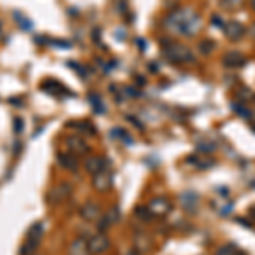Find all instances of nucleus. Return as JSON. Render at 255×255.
Returning a JSON list of instances; mask_svg holds the SVG:
<instances>
[{
    "mask_svg": "<svg viewBox=\"0 0 255 255\" xmlns=\"http://www.w3.org/2000/svg\"><path fill=\"white\" fill-rule=\"evenodd\" d=\"M202 21L197 12L192 9H177L163 19V28L174 34H181L184 37H192L201 29Z\"/></svg>",
    "mask_w": 255,
    "mask_h": 255,
    "instance_id": "f257e3e1",
    "label": "nucleus"
},
{
    "mask_svg": "<svg viewBox=\"0 0 255 255\" xmlns=\"http://www.w3.org/2000/svg\"><path fill=\"white\" fill-rule=\"evenodd\" d=\"M163 55L168 62L175 63V65H184V63L192 65V63H196V56L184 44H168V46H165Z\"/></svg>",
    "mask_w": 255,
    "mask_h": 255,
    "instance_id": "f03ea898",
    "label": "nucleus"
},
{
    "mask_svg": "<svg viewBox=\"0 0 255 255\" xmlns=\"http://www.w3.org/2000/svg\"><path fill=\"white\" fill-rule=\"evenodd\" d=\"M109 247H111V242L104 233L94 235L87 242V249L92 255H102L106 250H109Z\"/></svg>",
    "mask_w": 255,
    "mask_h": 255,
    "instance_id": "7ed1b4c3",
    "label": "nucleus"
},
{
    "mask_svg": "<svg viewBox=\"0 0 255 255\" xmlns=\"http://www.w3.org/2000/svg\"><path fill=\"white\" fill-rule=\"evenodd\" d=\"M70 194H72V186H70L68 182H60L58 186H55L53 189L50 191V194H48V202H51V204H60V202L65 201Z\"/></svg>",
    "mask_w": 255,
    "mask_h": 255,
    "instance_id": "20e7f679",
    "label": "nucleus"
},
{
    "mask_svg": "<svg viewBox=\"0 0 255 255\" xmlns=\"http://www.w3.org/2000/svg\"><path fill=\"white\" fill-rule=\"evenodd\" d=\"M172 209V204L170 201L167 199V197L163 196H159V197H153L152 201H150L148 204V211L152 216H165L168 215Z\"/></svg>",
    "mask_w": 255,
    "mask_h": 255,
    "instance_id": "39448f33",
    "label": "nucleus"
},
{
    "mask_svg": "<svg viewBox=\"0 0 255 255\" xmlns=\"http://www.w3.org/2000/svg\"><path fill=\"white\" fill-rule=\"evenodd\" d=\"M92 187L97 192H106L112 187V175L107 170H102L92 177Z\"/></svg>",
    "mask_w": 255,
    "mask_h": 255,
    "instance_id": "423d86ee",
    "label": "nucleus"
},
{
    "mask_svg": "<svg viewBox=\"0 0 255 255\" xmlns=\"http://www.w3.org/2000/svg\"><path fill=\"white\" fill-rule=\"evenodd\" d=\"M223 29H224V36L230 41H240L247 32V29L243 28L240 22H235V21H230L228 24H224Z\"/></svg>",
    "mask_w": 255,
    "mask_h": 255,
    "instance_id": "0eeeda50",
    "label": "nucleus"
},
{
    "mask_svg": "<svg viewBox=\"0 0 255 255\" xmlns=\"http://www.w3.org/2000/svg\"><path fill=\"white\" fill-rule=\"evenodd\" d=\"M56 162H58V165L62 168H65V170L68 172H77L78 168V159L77 155H73V153H58L56 155Z\"/></svg>",
    "mask_w": 255,
    "mask_h": 255,
    "instance_id": "6e6552de",
    "label": "nucleus"
},
{
    "mask_svg": "<svg viewBox=\"0 0 255 255\" xmlns=\"http://www.w3.org/2000/svg\"><path fill=\"white\" fill-rule=\"evenodd\" d=\"M66 146H68L70 153H73V155H85V153H89V150H91L89 145L78 136L66 138Z\"/></svg>",
    "mask_w": 255,
    "mask_h": 255,
    "instance_id": "1a4fd4ad",
    "label": "nucleus"
},
{
    "mask_svg": "<svg viewBox=\"0 0 255 255\" xmlns=\"http://www.w3.org/2000/svg\"><path fill=\"white\" fill-rule=\"evenodd\" d=\"M84 167H85V170H87L89 174L96 175V174H99V172L106 170V162H104V159H100V157L91 155V157L85 159Z\"/></svg>",
    "mask_w": 255,
    "mask_h": 255,
    "instance_id": "9d476101",
    "label": "nucleus"
},
{
    "mask_svg": "<svg viewBox=\"0 0 255 255\" xmlns=\"http://www.w3.org/2000/svg\"><path fill=\"white\" fill-rule=\"evenodd\" d=\"M119 218H121V213H119V209L116 208H111L109 211L106 213V216H102L99 221V224H97V228H99L100 231L107 230L109 226H112V224H116L119 221Z\"/></svg>",
    "mask_w": 255,
    "mask_h": 255,
    "instance_id": "9b49d317",
    "label": "nucleus"
},
{
    "mask_svg": "<svg viewBox=\"0 0 255 255\" xmlns=\"http://www.w3.org/2000/svg\"><path fill=\"white\" fill-rule=\"evenodd\" d=\"M80 216L84 218L85 221H96L97 218L100 216V208L97 202H85L84 206L80 208Z\"/></svg>",
    "mask_w": 255,
    "mask_h": 255,
    "instance_id": "f8f14e48",
    "label": "nucleus"
},
{
    "mask_svg": "<svg viewBox=\"0 0 255 255\" xmlns=\"http://www.w3.org/2000/svg\"><path fill=\"white\" fill-rule=\"evenodd\" d=\"M41 87H43L44 92L51 94V96H62V94H68V96H72V92H68V89H66L65 85H62L56 80H44Z\"/></svg>",
    "mask_w": 255,
    "mask_h": 255,
    "instance_id": "ddd939ff",
    "label": "nucleus"
},
{
    "mask_svg": "<svg viewBox=\"0 0 255 255\" xmlns=\"http://www.w3.org/2000/svg\"><path fill=\"white\" fill-rule=\"evenodd\" d=\"M223 63L228 66V68H238V66L245 65V56L238 51H230V53L224 55Z\"/></svg>",
    "mask_w": 255,
    "mask_h": 255,
    "instance_id": "4468645a",
    "label": "nucleus"
},
{
    "mask_svg": "<svg viewBox=\"0 0 255 255\" xmlns=\"http://www.w3.org/2000/svg\"><path fill=\"white\" fill-rule=\"evenodd\" d=\"M189 163H194L197 168H209L215 165V160L208 153H201V155H194L192 159H189Z\"/></svg>",
    "mask_w": 255,
    "mask_h": 255,
    "instance_id": "2eb2a0df",
    "label": "nucleus"
},
{
    "mask_svg": "<svg viewBox=\"0 0 255 255\" xmlns=\"http://www.w3.org/2000/svg\"><path fill=\"white\" fill-rule=\"evenodd\" d=\"M70 255H89L87 249V242H85L84 238H75L72 242V245H70Z\"/></svg>",
    "mask_w": 255,
    "mask_h": 255,
    "instance_id": "dca6fc26",
    "label": "nucleus"
},
{
    "mask_svg": "<svg viewBox=\"0 0 255 255\" xmlns=\"http://www.w3.org/2000/svg\"><path fill=\"white\" fill-rule=\"evenodd\" d=\"M37 247H39V240H36V238H26V242L21 245L19 255H34L37 252Z\"/></svg>",
    "mask_w": 255,
    "mask_h": 255,
    "instance_id": "f3484780",
    "label": "nucleus"
},
{
    "mask_svg": "<svg viewBox=\"0 0 255 255\" xmlns=\"http://www.w3.org/2000/svg\"><path fill=\"white\" fill-rule=\"evenodd\" d=\"M181 202L184 208H186V211L187 209H189V211H194V208H196V204H197L196 192H184L181 196Z\"/></svg>",
    "mask_w": 255,
    "mask_h": 255,
    "instance_id": "a211bd4d",
    "label": "nucleus"
},
{
    "mask_svg": "<svg viewBox=\"0 0 255 255\" xmlns=\"http://www.w3.org/2000/svg\"><path fill=\"white\" fill-rule=\"evenodd\" d=\"M233 111H235V114L240 116V118H243V119L252 118V111H250L243 102H233Z\"/></svg>",
    "mask_w": 255,
    "mask_h": 255,
    "instance_id": "6ab92c4d",
    "label": "nucleus"
},
{
    "mask_svg": "<svg viewBox=\"0 0 255 255\" xmlns=\"http://www.w3.org/2000/svg\"><path fill=\"white\" fill-rule=\"evenodd\" d=\"M89 100H91L92 109L96 111L97 114H102L104 112V104H102V99H100L99 94H91V96H89Z\"/></svg>",
    "mask_w": 255,
    "mask_h": 255,
    "instance_id": "aec40b11",
    "label": "nucleus"
},
{
    "mask_svg": "<svg viewBox=\"0 0 255 255\" xmlns=\"http://www.w3.org/2000/svg\"><path fill=\"white\" fill-rule=\"evenodd\" d=\"M41 235H43V224L37 221V223L31 224L26 233V238H36V240H41Z\"/></svg>",
    "mask_w": 255,
    "mask_h": 255,
    "instance_id": "412c9836",
    "label": "nucleus"
},
{
    "mask_svg": "<svg viewBox=\"0 0 255 255\" xmlns=\"http://www.w3.org/2000/svg\"><path fill=\"white\" fill-rule=\"evenodd\" d=\"M215 46H216V43L213 39H202L199 43L201 55H211L213 51H215Z\"/></svg>",
    "mask_w": 255,
    "mask_h": 255,
    "instance_id": "4be33fe9",
    "label": "nucleus"
},
{
    "mask_svg": "<svg viewBox=\"0 0 255 255\" xmlns=\"http://www.w3.org/2000/svg\"><path fill=\"white\" fill-rule=\"evenodd\" d=\"M237 97H238V102H243L245 104L247 100H250V99H254V92L250 91V89H247V87H242V89H238L237 91Z\"/></svg>",
    "mask_w": 255,
    "mask_h": 255,
    "instance_id": "5701e85b",
    "label": "nucleus"
},
{
    "mask_svg": "<svg viewBox=\"0 0 255 255\" xmlns=\"http://www.w3.org/2000/svg\"><path fill=\"white\" fill-rule=\"evenodd\" d=\"M215 255H242V254H240V250L235 245H224L220 247Z\"/></svg>",
    "mask_w": 255,
    "mask_h": 255,
    "instance_id": "b1692460",
    "label": "nucleus"
},
{
    "mask_svg": "<svg viewBox=\"0 0 255 255\" xmlns=\"http://www.w3.org/2000/svg\"><path fill=\"white\" fill-rule=\"evenodd\" d=\"M243 0H221V7L226 10H237L242 7Z\"/></svg>",
    "mask_w": 255,
    "mask_h": 255,
    "instance_id": "393cba45",
    "label": "nucleus"
},
{
    "mask_svg": "<svg viewBox=\"0 0 255 255\" xmlns=\"http://www.w3.org/2000/svg\"><path fill=\"white\" fill-rule=\"evenodd\" d=\"M75 126H77V129L80 131V133H85V134H94L96 133V129H94V125L87 121H80V123H75Z\"/></svg>",
    "mask_w": 255,
    "mask_h": 255,
    "instance_id": "a878e982",
    "label": "nucleus"
},
{
    "mask_svg": "<svg viewBox=\"0 0 255 255\" xmlns=\"http://www.w3.org/2000/svg\"><path fill=\"white\" fill-rule=\"evenodd\" d=\"M136 215L140 216V218H143V220L152 218V215H150L148 208H138V209H136Z\"/></svg>",
    "mask_w": 255,
    "mask_h": 255,
    "instance_id": "bb28decb",
    "label": "nucleus"
},
{
    "mask_svg": "<svg viewBox=\"0 0 255 255\" xmlns=\"http://www.w3.org/2000/svg\"><path fill=\"white\" fill-rule=\"evenodd\" d=\"M199 148H201L202 153H208V152H213V150L216 148V145L215 143H206V141H204V143L199 145Z\"/></svg>",
    "mask_w": 255,
    "mask_h": 255,
    "instance_id": "cd10ccee",
    "label": "nucleus"
},
{
    "mask_svg": "<svg viewBox=\"0 0 255 255\" xmlns=\"http://www.w3.org/2000/svg\"><path fill=\"white\" fill-rule=\"evenodd\" d=\"M50 43H51V44H58V48H70V43H68V41H62V39H51Z\"/></svg>",
    "mask_w": 255,
    "mask_h": 255,
    "instance_id": "c85d7f7f",
    "label": "nucleus"
},
{
    "mask_svg": "<svg viewBox=\"0 0 255 255\" xmlns=\"http://www.w3.org/2000/svg\"><path fill=\"white\" fill-rule=\"evenodd\" d=\"M211 24L213 26H218V28H224L223 21H221V17H218V16H213L211 17Z\"/></svg>",
    "mask_w": 255,
    "mask_h": 255,
    "instance_id": "c756f323",
    "label": "nucleus"
},
{
    "mask_svg": "<svg viewBox=\"0 0 255 255\" xmlns=\"http://www.w3.org/2000/svg\"><path fill=\"white\" fill-rule=\"evenodd\" d=\"M14 126H16V133H21L22 131V121L19 118L14 119Z\"/></svg>",
    "mask_w": 255,
    "mask_h": 255,
    "instance_id": "7c9ffc66",
    "label": "nucleus"
},
{
    "mask_svg": "<svg viewBox=\"0 0 255 255\" xmlns=\"http://www.w3.org/2000/svg\"><path fill=\"white\" fill-rule=\"evenodd\" d=\"M250 36H252L254 39H255V24L252 26V28H250Z\"/></svg>",
    "mask_w": 255,
    "mask_h": 255,
    "instance_id": "2f4dec72",
    "label": "nucleus"
},
{
    "mask_svg": "<svg viewBox=\"0 0 255 255\" xmlns=\"http://www.w3.org/2000/svg\"><path fill=\"white\" fill-rule=\"evenodd\" d=\"M250 7H252V10L255 12V0H250Z\"/></svg>",
    "mask_w": 255,
    "mask_h": 255,
    "instance_id": "473e14b6",
    "label": "nucleus"
},
{
    "mask_svg": "<svg viewBox=\"0 0 255 255\" xmlns=\"http://www.w3.org/2000/svg\"><path fill=\"white\" fill-rule=\"evenodd\" d=\"M252 215L255 216V206H254V208H252Z\"/></svg>",
    "mask_w": 255,
    "mask_h": 255,
    "instance_id": "72a5a7b5",
    "label": "nucleus"
},
{
    "mask_svg": "<svg viewBox=\"0 0 255 255\" xmlns=\"http://www.w3.org/2000/svg\"><path fill=\"white\" fill-rule=\"evenodd\" d=\"M129 255H138V254H134V252H131V254H129Z\"/></svg>",
    "mask_w": 255,
    "mask_h": 255,
    "instance_id": "f704fd0d",
    "label": "nucleus"
},
{
    "mask_svg": "<svg viewBox=\"0 0 255 255\" xmlns=\"http://www.w3.org/2000/svg\"><path fill=\"white\" fill-rule=\"evenodd\" d=\"M254 131H255V125H254Z\"/></svg>",
    "mask_w": 255,
    "mask_h": 255,
    "instance_id": "c9c22d12",
    "label": "nucleus"
}]
</instances>
